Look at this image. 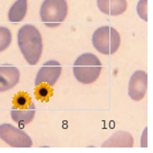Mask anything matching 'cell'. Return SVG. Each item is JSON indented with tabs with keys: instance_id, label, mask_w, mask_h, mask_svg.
Masks as SVG:
<instances>
[{
	"instance_id": "cell-1",
	"label": "cell",
	"mask_w": 153,
	"mask_h": 153,
	"mask_svg": "<svg viewBox=\"0 0 153 153\" xmlns=\"http://www.w3.org/2000/svg\"><path fill=\"white\" fill-rule=\"evenodd\" d=\"M18 45L26 62L35 66L43 53V38L37 27L25 24L18 31Z\"/></svg>"
},
{
	"instance_id": "cell-2",
	"label": "cell",
	"mask_w": 153,
	"mask_h": 153,
	"mask_svg": "<svg viewBox=\"0 0 153 153\" xmlns=\"http://www.w3.org/2000/svg\"><path fill=\"white\" fill-rule=\"evenodd\" d=\"M102 71V62L91 53H84L76 58L74 64V74L80 83L91 84L95 82Z\"/></svg>"
},
{
	"instance_id": "cell-3",
	"label": "cell",
	"mask_w": 153,
	"mask_h": 153,
	"mask_svg": "<svg viewBox=\"0 0 153 153\" xmlns=\"http://www.w3.org/2000/svg\"><path fill=\"white\" fill-rule=\"evenodd\" d=\"M92 44L100 54L113 55L120 46V35L112 26H101L93 33Z\"/></svg>"
},
{
	"instance_id": "cell-4",
	"label": "cell",
	"mask_w": 153,
	"mask_h": 153,
	"mask_svg": "<svg viewBox=\"0 0 153 153\" xmlns=\"http://www.w3.org/2000/svg\"><path fill=\"white\" fill-rule=\"evenodd\" d=\"M67 14L68 3L66 0H44L39 9L42 22L48 27L60 25Z\"/></svg>"
},
{
	"instance_id": "cell-5",
	"label": "cell",
	"mask_w": 153,
	"mask_h": 153,
	"mask_svg": "<svg viewBox=\"0 0 153 153\" xmlns=\"http://www.w3.org/2000/svg\"><path fill=\"white\" fill-rule=\"evenodd\" d=\"M0 139L12 148H30L33 141L25 131L11 124L0 125Z\"/></svg>"
},
{
	"instance_id": "cell-6",
	"label": "cell",
	"mask_w": 153,
	"mask_h": 153,
	"mask_svg": "<svg viewBox=\"0 0 153 153\" xmlns=\"http://www.w3.org/2000/svg\"><path fill=\"white\" fill-rule=\"evenodd\" d=\"M61 65L57 60L46 61L38 70L35 76V86L39 84H47L54 86L61 76Z\"/></svg>"
},
{
	"instance_id": "cell-7",
	"label": "cell",
	"mask_w": 153,
	"mask_h": 153,
	"mask_svg": "<svg viewBox=\"0 0 153 153\" xmlns=\"http://www.w3.org/2000/svg\"><path fill=\"white\" fill-rule=\"evenodd\" d=\"M148 90V74L146 71L137 70L131 74L128 83V95L134 101H141Z\"/></svg>"
},
{
	"instance_id": "cell-8",
	"label": "cell",
	"mask_w": 153,
	"mask_h": 153,
	"mask_svg": "<svg viewBox=\"0 0 153 153\" xmlns=\"http://www.w3.org/2000/svg\"><path fill=\"white\" fill-rule=\"evenodd\" d=\"M20 81V70L14 66H0V92L13 89Z\"/></svg>"
},
{
	"instance_id": "cell-9",
	"label": "cell",
	"mask_w": 153,
	"mask_h": 153,
	"mask_svg": "<svg viewBox=\"0 0 153 153\" xmlns=\"http://www.w3.org/2000/svg\"><path fill=\"white\" fill-rule=\"evenodd\" d=\"M35 112L36 108L33 102H31L29 105L25 106L13 105L11 111H10L12 120L16 121V123H19L21 125L30 124L35 117Z\"/></svg>"
},
{
	"instance_id": "cell-10",
	"label": "cell",
	"mask_w": 153,
	"mask_h": 153,
	"mask_svg": "<svg viewBox=\"0 0 153 153\" xmlns=\"http://www.w3.org/2000/svg\"><path fill=\"white\" fill-rule=\"evenodd\" d=\"M96 3L101 12L111 16H120L127 10L126 0H97Z\"/></svg>"
},
{
	"instance_id": "cell-11",
	"label": "cell",
	"mask_w": 153,
	"mask_h": 153,
	"mask_svg": "<svg viewBox=\"0 0 153 153\" xmlns=\"http://www.w3.org/2000/svg\"><path fill=\"white\" fill-rule=\"evenodd\" d=\"M134 146V138L127 131L119 130L102 143L104 148H131Z\"/></svg>"
},
{
	"instance_id": "cell-12",
	"label": "cell",
	"mask_w": 153,
	"mask_h": 153,
	"mask_svg": "<svg viewBox=\"0 0 153 153\" xmlns=\"http://www.w3.org/2000/svg\"><path fill=\"white\" fill-rule=\"evenodd\" d=\"M27 12V0H16L10 7L8 12V20L12 23L22 22Z\"/></svg>"
},
{
	"instance_id": "cell-13",
	"label": "cell",
	"mask_w": 153,
	"mask_h": 153,
	"mask_svg": "<svg viewBox=\"0 0 153 153\" xmlns=\"http://www.w3.org/2000/svg\"><path fill=\"white\" fill-rule=\"evenodd\" d=\"M53 95V89L51 86L47 84H39L36 86L35 90V97L42 102H48L51 96Z\"/></svg>"
},
{
	"instance_id": "cell-14",
	"label": "cell",
	"mask_w": 153,
	"mask_h": 153,
	"mask_svg": "<svg viewBox=\"0 0 153 153\" xmlns=\"http://www.w3.org/2000/svg\"><path fill=\"white\" fill-rule=\"evenodd\" d=\"M12 41V34L8 27L0 26V53L6 51Z\"/></svg>"
},
{
	"instance_id": "cell-15",
	"label": "cell",
	"mask_w": 153,
	"mask_h": 153,
	"mask_svg": "<svg viewBox=\"0 0 153 153\" xmlns=\"http://www.w3.org/2000/svg\"><path fill=\"white\" fill-rule=\"evenodd\" d=\"M31 102H33V101L31 100L29 94H27V93H24V92L18 93V94L14 96V99H13V105H16V106L29 105Z\"/></svg>"
},
{
	"instance_id": "cell-16",
	"label": "cell",
	"mask_w": 153,
	"mask_h": 153,
	"mask_svg": "<svg viewBox=\"0 0 153 153\" xmlns=\"http://www.w3.org/2000/svg\"><path fill=\"white\" fill-rule=\"evenodd\" d=\"M137 13L143 21L148 20V0H139L137 4Z\"/></svg>"
},
{
	"instance_id": "cell-17",
	"label": "cell",
	"mask_w": 153,
	"mask_h": 153,
	"mask_svg": "<svg viewBox=\"0 0 153 153\" xmlns=\"http://www.w3.org/2000/svg\"><path fill=\"white\" fill-rule=\"evenodd\" d=\"M142 138H143V143H142V147H147V142H146V138H147V128L144 129L143 136H142Z\"/></svg>"
}]
</instances>
